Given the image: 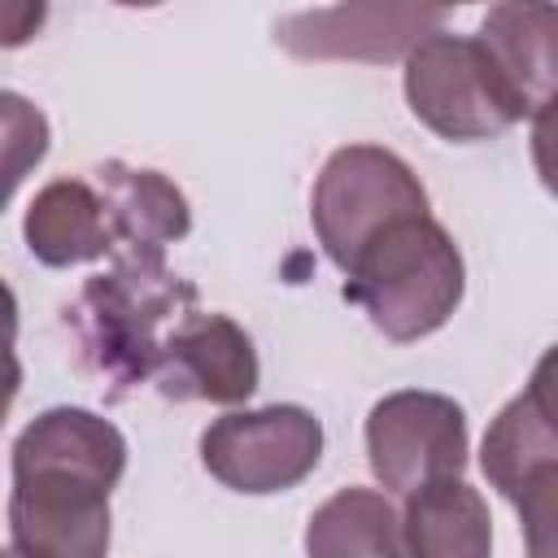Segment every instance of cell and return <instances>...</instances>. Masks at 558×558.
I'll use <instances>...</instances> for the list:
<instances>
[{"label":"cell","mask_w":558,"mask_h":558,"mask_svg":"<svg viewBox=\"0 0 558 558\" xmlns=\"http://www.w3.org/2000/svg\"><path fill=\"white\" fill-rule=\"evenodd\" d=\"M126 471L122 432L78 405L44 410L13 440L9 549L22 558H105L109 493Z\"/></svg>","instance_id":"6da1fadb"},{"label":"cell","mask_w":558,"mask_h":558,"mask_svg":"<svg viewBox=\"0 0 558 558\" xmlns=\"http://www.w3.org/2000/svg\"><path fill=\"white\" fill-rule=\"evenodd\" d=\"M196 310V283L166 266V253H118L70 305L83 366L118 401L148 384L166 336Z\"/></svg>","instance_id":"7a4b0ae2"},{"label":"cell","mask_w":558,"mask_h":558,"mask_svg":"<svg viewBox=\"0 0 558 558\" xmlns=\"http://www.w3.org/2000/svg\"><path fill=\"white\" fill-rule=\"evenodd\" d=\"M462 288V253L432 214L392 222L344 270V296L397 344L440 331L458 310Z\"/></svg>","instance_id":"3957f363"},{"label":"cell","mask_w":558,"mask_h":558,"mask_svg":"<svg viewBox=\"0 0 558 558\" xmlns=\"http://www.w3.org/2000/svg\"><path fill=\"white\" fill-rule=\"evenodd\" d=\"M423 214H427V192L418 174L379 144L336 148L310 196L318 244L340 270H349L379 231Z\"/></svg>","instance_id":"277c9868"},{"label":"cell","mask_w":558,"mask_h":558,"mask_svg":"<svg viewBox=\"0 0 558 558\" xmlns=\"http://www.w3.org/2000/svg\"><path fill=\"white\" fill-rule=\"evenodd\" d=\"M405 105L410 113L453 144L497 140L523 113L484 57L480 39L436 31L405 57Z\"/></svg>","instance_id":"5b68a950"},{"label":"cell","mask_w":558,"mask_h":558,"mask_svg":"<svg viewBox=\"0 0 558 558\" xmlns=\"http://www.w3.org/2000/svg\"><path fill=\"white\" fill-rule=\"evenodd\" d=\"M323 458V423L305 405H262L214 418L201 432L205 471L248 497L296 488Z\"/></svg>","instance_id":"8992f818"},{"label":"cell","mask_w":558,"mask_h":558,"mask_svg":"<svg viewBox=\"0 0 558 558\" xmlns=\"http://www.w3.org/2000/svg\"><path fill=\"white\" fill-rule=\"evenodd\" d=\"M366 458L375 480L401 497H414L440 480H462L466 414L445 392H388L366 414Z\"/></svg>","instance_id":"52a82bcc"},{"label":"cell","mask_w":558,"mask_h":558,"mask_svg":"<svg viewBox=\"0 0 558 558\" xmlns=\"http://www.w3.org/2000/svg\"><path fill=\"white\" fill-rule=\"evenodd\" d=\"M153 384L166 401H214L235 405L257 392V349L227 314L192 310L157 357Z\"/></svg>","instance_id":"ba28073f"},{"label":"cell","mask_w":558,"mask_h":558,"mask_svg":"<svg viewBox=\"0 0 558 558\" xmlns=\"http://www.w3.org/2000/svg\"><path fill=\"white\" fill-rule=\"evenodd\" d=\"M445 9H405V4H336L310 9L275 22V44L292 57L314 61H392L410 57L414 44L436 35Z\"/></svg>","instance_id":"9c48e42d"},{"label":"cell","mask_w":558,"mask_h":558,"mask_svg":"<svg viewBox=\"0 0 558 558\" xmlns=\"http://www.w3.org/2000/svg\"><path fill=\"white\" fill-rule=\"evenodd\" d=\"M475 39L523 118H541L549 105H558V4H493Z\"/></svg>","instance_id":"30bf717a"},{"label":"cell","mask_w":558,"mask_h":558,"mask_svg":"<svg viewBox=\"0 0 558 558\" xmlns=\"http://www.w3.org/2000/svg\"><path fill=\"white\" fill-rule=\"evenodd\" d=\"M87 179L96 183L109 209L118 253H166V244L192 231L187 196L166 174L126 166V161H100L96 170H87Z\"/></svg>","instance_id":"8fae6325"},{"label":"cell","mask_w":558,"mask_h":558,"mask_svg":"<svg viewBox=\"0 0 558 558\" xmlns=\"http://www.w3.org/2000/svg\"><path fill=\"white\" fill-rule=\"evenodd\" d=\"M22 231H26V248L35 253V262L52 270L118 253L109 209L92 179H52L48 187H39L26 209Z\"/></svg>","instance_id":"7c38bea8"},{"label":"cell","mask_w":558,"mask_h":558,"mask_svg":"<svg viewBox=\"0 0 558 558\" xmlns=\"http://www.w3.org/2000/svg\"><path fill=\"white\" fill-rule=\"evenodd\" d=\"M401 532L410 558H493V519L466 480H440L405 497Z\"/></svg>","instance_id":"4fadbf2b"},{"label":"cell","mask_w":558,"mask_h":558,"mask_svg":"<svg viewBox=\"0 0 558 558\" xmlns=\"http://www.w3.org/2000/svg\"><path fill=\"white\" fill-rule=\"evenodd\" d=\"M305 558H410L401 514L375 488H340L310 514Z\"/></svg>","instance_id":"5bb4252c"},{"label":"cell","mask_w":558,"mask_h":558,"mask_svg":"<svg viewBox=\"0 0 558 558\" xmlns=\"http://www.w3.org/2000/svg\"><path fill=\"white\" fill-rule=\"evenodd\" d=\"M501 497L519 510L527 558H558V458L527 462Z\"/></svg>","instance_id":"9a60e30c"},{"label":"cell","mask_w":558,"mask_h":558,"mask_svg":"<svg viewBox=\"0 0 558 558\" xmlns=\"http://www.w3.org/2000/svg\"><path fill=\"white\" fill-rule=\"evenodd\" d=\"M0 105H4V135H9L4 140V148H9V192H13L17 179L26 174V166L44 157V148H48V122L17 92H4Z\"/></svg>","instance_id":"2e32d148"},{"label":"cell","mask_w":558,"mask_h":558,"mask_svg":"<svg viewBox=\"0 0 558 558\" xmlns=\"http://www.w3.org/2000/svg\"><path fill=\"white\" fill-rule=\"evenodd\" d=\"M523 397L532 401V410L541 414V423L558 436V344H549L541 353V362L532 366V379H527Z\"/></svg>","instance_id":"e0dca14e"},{"label":"cell","mask_w":558,"mask_h":558,"mask_svg":"<svg viewBox=\"0 0 558 558\" xmlns=\"http://www.w3.org/2000/svg\"><path fill=\"white\" fill-rule=\"evenodd\" d=\"M532 166H536L545 192L558 201V105H549L532 126Z\"/></svg>","instance_id":"ac0fdd59"},{"label":"cell","mask_w":558,"mask_h":558,"mask_svg":"<svg viewBox=\"0 0 558 558\" xmlns=\"http://www.w3.org/2000/svg\"><path fill=\"white\" fill-rule=\"evenodd\" d=\"M4 558H22V554H17V549H4Z\"/></svg>","instance_id":"d6986e66"}]
</instances>
